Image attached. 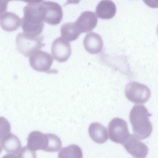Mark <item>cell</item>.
<instances>
[{
	"label": "cell",
	"mask_w": 158,
	"mask_h": 158,
	"mask_svg": "<svg viewBox=\"0 0 158 158\" xmlns=\"http://www.w3.org/2000/svg\"><path fill=\"white\" fill-rule=\"evenodd\" d=\"M24 16L21 19V26L24 32L32 36H39L44 26V7L41 3L29 4L23 8Z\"/></svg>",
	"instance_id": "1"
},
{
	"label": "cell",
	"mask_w": 158,
	"mask_h": 158,
	"mask_svg": "<svg viewBox=\"0 0 158 158\" xmlns=\"http://www.w3.org/2000/svg\"><path fill=\"white\" fill-rule=\"evenodd\" d=\"M149 114L147 108L143 105H135L129 115L133 132L139 139L148 137L152 131V127L149 120Z\"/></svg>",
	"instance_id": "2"
},
{
	"label": "cell",
	"mask_w": 158,
	"mask_h": 158,
	"mask_svg": "<svg viewBox=\"0 0 158 158\" xmlns=\"http://www.w3.org/2000/svg\"><path fill=\"white\" fill-rule=\"evenodd\" d=\"M44 39L43 35L34 37L24 32L19 33L16 38V48L24 56H30L41 48Z\"/></svg>",
	"instance_id": "3"
},
{
	"label": "cell",
	"mask_w": 158,
	"mask_h": 158,
	"mask_svg": "<svg viewBox=\"0 0 158 158\" xmlns=\"http://www.w3.org/2000/svg\"><path fill=\"white\" fill-rule=\"evenodd\" d=\"M127 99L135 104H144L149 99L151 92L146 85L135 81L129 82L125 89Z\"/></svg>",
	"instance_id": "4"
},
{
	"label": "cell",
	"mask_w": 158,
	"mask_h": 158,
	"mask_svg": "<svg viewBox=\"0 0 158 158\" xmlns=\"http://www.w3.org/2000/svg\"><path fill=\"white\" fill-rule=\"evenodd\" d=\"M108 129L110 139L115 143L123 145L131 135L126 122L118 118H115L110 121Z\"/></svg>",
	"instance_id": "5"
},
{
	"label": "cell",
	"mask_w": 158,
	"mask_h": 158,
	"mask_svg": "<svg viewBox=\"0 0 158 158\" xmlns=\"http://www.w3.org/2000/svg\"><path fill=\"white\" fill-rule=\"evenodd\" d=\"M30 65L34 70L46 73H56V70L50 68L53 62L52 55L43 51H38L29 57Z\"/></svg>",
	"instance_id": "6"
},
{
	"label": "cell",
	"mask_w": 158,
	"mask_h": 158,
	"mask_svg": "<svg viewBox=\"0 0 158 158\" xmlns=\"http://www.w3.org/2000/svg\"><path fill=\"white\" fill-rule=\"evenodd\" d=\"M72 52L69 43L61 37L56 38L52 43L51 53L55 59L60 62L66 61Z\"/></svg>",
	"instance_id": "7"
},
{
	"label": "cell",
	"mask_w": 158,
	"mask_h": 158,
	"mask_svg": "<svg viewBox=\"0 0 158 158\" xmlns=\"http://www.w3.org/2000/svg\"><path fill=\"white\" fill-rule=\"evenodd\" d=\"M41 3L45 10L44 22L52 25L59 24L63 16L60 5L56 2L50 1H44Z\"/></svg>",
	"instance_id": "8"
},
{
	"label": "cell",
	"mask_w": 158,
	"mask_h": 158,
	"mask_svg": "<svg viewBox=\"0 0 158 158\" xmlns=\"http://www.w3.org/2000/svg\"><path fill=\"white\" fill-rule=\"evenodd\" d=\"M123 145L129 154L135 157L144 158L148 153L147 145L132 134Z\"/></svg>",
	"instance_id": "9"
},
{
	"label": "cell",
	"mask_w": 158,
	"mask_h": 158,
	"mask_svg": "<svg viewBox=\"0 0 158 158\" xmlns=\"http://www.w3.org/2000/svg\"><path fill=\"white\" fill-rule=\"evenodd\" d=\"M97 22L98 18L94 12L85 11L81 14L74 23L81 33L91 31L95 27Z\"/></svg>",
	"instance_id": "10"
},
{
	"label": "cell",
	"mask_w": 158,
	"mask_h": 158,
	"mask_svg": "<svg viewBox=\"0 0 158 158\" xmlns=\"http://www.w3.org/2000/svg\"><path fill=\"white\" fill-rule=\"evenodd\" d=\"M48 138L46 134L38 131L31 132L28 135L27 147L35 152L39 150L45 151L47 147Z\"/></svg>",
	"instance_id": "11"
},
{
	"label": "cell",
	"mask_w": 158,
	"mask_h": 158,
	"mask_svg": "<svg viewBox=\"0 0 158 158\" xmlns=\"http://www.w3.org/2000/svg\"><path fill=\"white\" fill-rule=\"evenodd\" d=\"M83 44L85 50L91 54H96L101 52L103 44L101 36L94 32L89 33L85 35Z\"/></svg>",
	"instance_id": "12"
},
{
	"label": "cell",
	"mask_w": 158,
	"mask_h": 158,
	"mask_svg": "<svg viewBox=\"0 0 158 158\" xmlns=\"http://www.w3.org/2000/svg\"><path fill=\"white\" fill-rule=\"evenodd\" d=\"M21 23V19L13 12L6 11L0 15V26L6 31L11 32L16 30Z\"/></svg>",
	"instance_id": "13"
},
{
	"label": "cell",
	"mask_w": 158,
	"mask_h": 158,
	"mask_svg": "<svg viewBox=\"0 0 158 158\" xmlns=\"http://www.w3.org/2000/svg\"><path fill=\"white\" fill-rule=\"evenodd\" d=\"M116 8L111 0H102L96 6L95 12L98 18L102 19H110L115 15Z\"/></svg>",
	"instance_id": "14"
},
{
	"label": "cell",
	"mask_w": 158,
	"mask_h": 158,
	"mask_svg": "<svg viewBox=\"0 0 158 158\" xmlns=\"http://www.w3.org/2000/svg\"><path fill=\"white\" fill-rule=\"evenodd\" d=\"M89 135L95 142L102 144L108 139V135L106 128L98 123L90 124L88 129Z\"/></svg>",
	"instance_id": "15"
},
{
	"label": "cell",
	"mask_w": 158,
	"mask_h": 158,
	"mask_svg": "<svg viewBox=\"0 0 158 158\" xmlns=\"http://www.w3.org/2000/svg\"><path fill=\"white\" fill-rule=\"evenodd\" d=\"M2 148L7 152L17 156L22 145L20 139L15 135L10 133L1 139Z\"/></svg>",
	"instance_id": "16"
},
{
	"label": "cell",
	"mask_w": 158,
	"mask_h": 158,
	"mask_svg": "<svg viewBox=\"0 0 158 158\" xmlns=\"http://www.w3.org/2000/svg\"><path fill=\"white\" fill-rule=\"evenodd\" d=\"M60 33L62 37L69 41L76 40L81 34L75 23L63 24L61 27Z\"/></svg>",
	"instance_id": "17"
},
{
	"label": "cell",
	"mask_w": 158,
	"mask_h": 158,
	"mask_svg": "<svg viewBox=\"0 0 158 158\" xmlns=\"http://www.w3.org/2000/svg\"><path fill=\"white\" fill-rule=\"evenodd\" d=\"M83 154L81 149L78 145L71 144L62 148L59 152L58 157L82 158Z\"/></svg>",
	"instance_id": "18"
},
{
	"label": "cell",
	"mask_w": 158,
	"mask_h": 158,
	"mask_svg": "<svg viewBox=\"0 0 158 158\" xmlns=\"http://www.w3.org/2000/svg\"><path fill=\"white\" fill-rule=\"evenodd\" d=\"M48 138L47 147L45 151L56 152L62 147V142L60 138L56 135L51 134H46Z\"/></svg>",
	"instance_id": "19"
},
{
	"label": "cell",
	"mask_w": 158,
	"mask_h": 158,
	"mask_svg": "<svg viewBox=\"0 0 158 158\" xmlns=\"http://www.w3.org/2000/svg\"><path fill=\"white\" fill-rule=\"evenodd\" d=\"M10 126L7 120L4 117H0V139L10 133Z\"/></svg>",
	"instance_id": "20"
},
{
	"label": "cell",
	"mask_w": 158,
	"mask_h": 158,
	"mask_svg": "<svg viewBox=\"0 0 158 158\" xmlns=\"http://www.w3.org/2000/svg\"><path fill=\"white\" fill-rule=\"evenodd\" d=\"M149 7L157 8L158 7V0H142Z\"/></svg>",
	"instance_id": "21"
},
{
	"label": "cell",
	"mask_w": 158,
	"mask_h": 158,
	"mask_svg": "<svg viewBox=\"0 0 158 158\" xmlns=\"http://www.w3.org/2000/svg\"><path fill=\"white\" fill-rule=\"evenodd\" d=\"M8 2L7 0H0V15L7 9Z\"/></svg>",
	"instance_id": "22"
},
{
	"label": "cell",
	"mask_w": 158,
	"mask_h": 158,
	"mask_svg": "<svg viewBox=\"0 0 158 158\" xmlns=\"http://www.w3.org/2000/svg\"><path fill=\"white\" fill-rule=\"evenodd\" d=\"M20 0L29 4H37L42 2L44 0Z\"/></svg>",
	"instance_id": "23"
},
{
	"label": "cell",
	"mask_w": 158,
	"mask_h": 158,
	"mask_svg": "<svg viewBox=\"0 0 158 158\" xmlns=\"http://www.w3.org/2000/svg\"><path fill=\"white\" fill-rule=\"evenodd\" d=\"M67 1L64 5L65 6L70 4H77L81 0H67Z\"/></svg>",
	"instance_id": "24"
},
{
	"label": "cell",
	"mask_w": 158,
	"mask_h": 158,
	"mask_svg": "<svg viewBox=\"0 0 158 158\" xmlns=\"http://www.w3.org/2000/svg\"><path fill=\"white\" fill-rule=\"evenodd\" d=\"M2 150V146L1 143L0 141V154Z\"/></svg>",
	"instance_id": "25"
},
{
	"label": "cell",
	"mask_w": 158,
	"mask_h": 158,
	"mask_svg": "<svg viewBox=\"0 0 158 158\" xmlns=\"http://www.w3.org/2000/svg\"><path fill=\"white\" fill-rule=\"evenodd\" d=\"M7 0L8 2H9L10 1H13V0Z\"/></svg>",
	"instance_id": "26"
}]
</instances>
